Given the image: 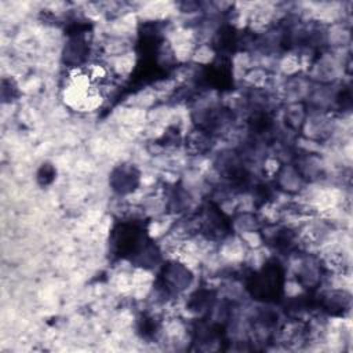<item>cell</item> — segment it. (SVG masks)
<instances>
[{
	"mask_svg": "<svg viewBox=\"0 0 353 353\" xmlns=\"http://www.w3.org/2000/svg\"><path fill=\"white\" fill-rule=\"evenodd\" d=\"M139 181V174L134 167H120L112 174L110 182L114 190L119 193H127L137 188Z\"/></svg>",
	"mask_w": 353,
	"mask_h": 353,
	"instance_id": "3",
	"label": "cell"
},
{
	"mask_svg": "<svg viewBox=\"0 0 353 353\" xmlns=\"http://www.w3.org/2000/svg\"><path fill=\"white\" fill-rule=\"evenodd\" d=\"M52 178H54V168H52L50 164L43 165L41 170H40V172H39V179H41L43 183L46 185V183L51 182Z\"/></svg>",
	"mask_w": 353,
	"mask_h": 353,
	"instance_id": "4",
	"label": "cell"
},
{
	"mask_svg": "<svg viewBox=\"0 0 353 353\" xmlns=\"http://www.w3.org/2000/svg\"><path fill=\"white\" fill-rule=\"evenodd\" d=\"M284 273L277 262L266 263L258 273H255L250 283L248 290L256 299L272 302L279 299L283 292Z\"/></svg>",
	"mask_w": 353,
	"mask_h": 353,
	"instance_id": "1",
	"label": "cell"
},
{
	"mask_svg": "<svg viewBox=\"0 0 353 353\" xmlns=\"http://www.w3.org/2000/svg\"><path fill=\"white\" fill-rule=\"evenodd\" d=\"M145 244V236L135 223L123 222L113 230L112 245L121 258H139L141 252L149 250Z\"/></svg>",
	"mask_w": 353,
	"mask_h": 353,
	"instance_id": "2",
	"label": "cell"
}]
</instances>
